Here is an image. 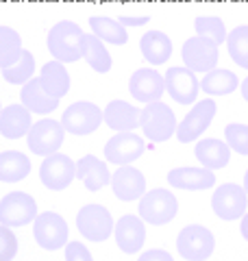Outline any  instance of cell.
Instances as JSON below:
<instances>
[{
	"instance_id": "6da1fadb",
	"label": "cell",
	"mask_w": 248,
	"mask_h": 261,
	"mask_svg": "<svg viewBox=\"0 0 248 261\" xmlns=\"http://www.w3.org/2000/svg\"><path fill=\"white\" fill-rule=\"evenodd\" d=\"M81 37H83V29L77 22L72 20H61L48 31L46 37V46L57 61L61 63H74L83 59L81 55Z\"/></svg>"
},
{
	"instance_id": "7a4b0ae2",
	"label": "cell",
	"mask_w": 248,
	"mask_h": 261,
	"mask_svg": "<svg viewBox=\"0 0 248 261\" xmlns=\"http://www.w3.org/2000/svg\"><path fill=\"white\" fill-rule=\"evenodd\" d=\"M139 122H142L139 126H142V130H144V137L146 140H151V142H155V144L168 142L170 137L177 133L175 111H172L168 105H163L161 100L144 105Z\"/></svg>"
},
{
	"instance_id": "3957f363",
	"label": "cell",
	"mask_w": 248,
	"mask_h": 261,
	"mask_svg": "<svg viewBox=\"0 0 248 261\" xmlns=\"http://www.w3.org/2000/svg\"><path fill=\"white\" fill-rule=\"evenodd\" d=\"M177 214H179V200L168 190L157 187V190L146 192L139 198V218L146 224H153V226L168 224L177 218Z\"/></svg>"
},
{
	"instance_id": "277c9868",
	"label": "cell",
	"mask_w": 248,
	"mask_h": 261,
	"mask_svg": "<svg viewBox=\"0 0 248 261\" xmlns=\"http://www.w3.org/2000/svg\"><path fill=\"white\" fill-rule=\"evenodd\" d=\"M177 250L185 261H207L216 250V238L203 224H187L177 238Z\"/></svg>"
},
{
	"instance_id": "5b68a950",
	"label": "cell",
	"mask_w": 248,
	"mask_h": 261,
	"mask_svg": "<svg viewBox=\"0 0 248 261\" xmlns=\"http://www.w3.org/2000/svg\"><path fill=\"white\" fill-rule=\"evenodd\" d=\"M77 226L85 240L101 244V242H107L113 235L115 222H113L111 211L107 207L98 205V202H89V205H85L79 211Z\"/></svg>"
},
{
	"instance_id": "8992f818",
	"label": "cell",
	"mask_w": 248,
	"mask_h": 261,
	"mask_svg": "<svg viewBox=\"0 0 248 261\" xmlns=\"http://www.w3.org/2000/svg\"><path fill=\"white\" fill-rule=\"evenodd\" d=\"M216 111L218 105L213 98H203V100L194 102V107L187 111V116L177 124V140L181 144H189L198 140L209 128L213 118H216Z\"/></svg>"
},
{
	"instance_id": "52a82bcc",
	"label": "cell",
	"mask_w": 248,
	"mask_h": 261,
	"mask_svg": "<svg viewBox=\"0 0 248 261\" xmlns=\"http://www.w3.org/2000/svg\"><path fill=\"white\" fill-rule=\"evenodd\" d=\"M63 137H65V128L61 126V122L53 118H44L39 122H33L27 142L33 154L48 157V154L59 152V148L63 146Z\"/></svg>"
},
{
	"instance_id": "ba28073f",
	"label": "cell",
	"mask_w": 248,
	"mask_h": 261,
	"mask_svg": "<svg viewBox=\"0 0 248 261\" xmlns=\"http://www.w3.org/2000/svg\"><path fill=\"white\" fill-rule=\"evenodd\" d=\"M33 238L44 250H59L68 244V222L55 211H41L33 220Z\"/></svg>"
},
{
	"instance_id": "9c48e42d",
	"label": "cell",
	"mask_w": 248,
	"mask_h": 261,
	"mask_svg": "<svg viewBox=\"0 0 248 261\" xmlns=\"http://www.w3.org/2000/svg\"><path fill=\"white\" fill-rule=\"evenodd\" d=\"M59 122L65 128V133L89 135L94 130H98V126L103 124V109L89 100H79L63 111Z\"/></svg>"
},
{
	"instance_id": "30bf717a",
	"label": "cell",
	"mask_w": 248,
	"mask_h": 261,
	"mask_svg": "<svg viewBox=\"0 0 248 261\" xmlns=\"http://www.w3.org/2000/svg\"><path fill=\"white\" fill-rule=\"evenodd\" d=\"M37 218V202L27 192H9L0 200V224L27 226Z\"/></svg>"
},
{
	"instance_id": "8fae6325",
	"label": "cell",
	"mask_w": 248,
	"mask_h": 261,
	"mask_svg": "<svg viewBox=\"0 0 248 261\" xmlns=\"http://www.w3.org/2000/svg\"><path fill=\"white\" fill-rule=\"evenodd\" d=\"M218 48L220 46L209 37H203V35L189 37L183 44V48H181L185 68H189L192 72H209L213 68H218V59H220Z\"/></svg>"
},
{
	"instance_id": "7c38bea8",
	"label": "cell",
	"mask_w": 248,
	"mask_h": 261,
	"mask_svg": "<svg viewBox=\"0 0 248 261\" xmlns=\"http://www.w3.org/2000/svg\"><path fill=\"white\" fill-rule=\"evenodd\" d=\"M39 178L48 190L61 192L65 187H70L72 181L77 178V163L63 152L48 154L39 166Z\"/></svg>"
},
{
	"instance_id": "4fadbf2b",
	"label": "cell",
	"mask_w": 248,
	"mask_h": 261,
	"mask_svg": "<svg viewBox=\"0 0 248 261\" xmlns=\"http://www.w3.org/2000/svg\"><path fill=\"white\" fill-rule=\"evenodd\" d=\"M211 209L220 220H239L248 209V194L244 185L225 183L211 196Z\"/></svg>"
},
{
	"instance_id": "5bb4252c",
	"label": "cell",
	"mask_w": 248,
	"mask_h": 261,
	"mask_svg": "<svg viewBox=\"0 0 248 261\" xmlns=\"http://www.w3.org/2000/svg\"><path fill=\"white\" fill-rule=\"evenodd\" d=\"M144 150H146L144 140L133 130L115 133L105 144V157L109 163H115V166H129V163L137 161L144 154Z\"/></svg>"
},
{
	"instance_id": "9a60e30c",
	"label": "cell",
	"mask_w": 248,
	"mask_h": 261,
	"mask_svg": "<svg viewBox=\"0 0 248 261\" xmlns=\"http://www.w3.org/2000/svg\"><path fill=\"white\" fill-rule=\"evenodd\" d=\"M165 92L172 96V100L179 105H194L198 94H201V81L196 79V72L189 68H170L165 72Z\"/></svg>"
},
{
	"instance_id": "2e32d148",
	"label": "cell",
	"mask_w": 248,
	"mask_h": 261,
	"mask_svg": "<svg viewBox=\"0 0 248 261\" xmlns=\"http://www.w3.org/2000/svg\"><path fill=\"white\" fill-rule=\"evenodd\" d=\"M129 92L137 102H157L165 94V81L153 68H139L129 79Z\"/></svg>"
},
{
	"instance_id": "e0dca14e",
	"label": "cell",
	"mask_w": 248,
	"mask_h": 261,
	"mask_svg": "<svg viewBox=\"0 0 248 261\" xmlns=\"http://www.w3.org/2000/svg\"><path fill=\"white\" fill-rule=\"evenodd\" d=\"M115 244L122 252L127 255H135L142 250L146 242V222L139 216H122L113 226Z\"/></svg>"
},
{
	"instance_id": "ac0fdd59",
	"label": "cell",
	"mask_w": 248,
	"mask_h": 261,
	"mask_svg": "<svg viewBox=\"0 0 248 261\" xmlns=\"http://www.w3.org/2000/svg\"><path fill=\"white\" fill-rule=\"evenodd\" d=\"M111 187L115 198L124 202L139 200L146 194V176L131 163L129 166H118V170L111 172Z\"/></svg>"
},
{
	"instance_id": "d6986e66",
	"label": "cell",
	"mask_w": 248,
	"mask_h": 261,
	"mask_svg": "<svg viewBox=\"0 0 248 261\" xmlns=\"http://www.w3.org/2000/svg\"><path fill=\"white\" fill-rule=\"evenodd\" d=\"M168 183L177 190H185V192H203V190H211L216 185V174L209 168H175L168 172Z\"/></svg>"
},
{
	"instance_id": "ffe728a7",
	"label": "cell",
	"mask_w": 248,
	"mask_h": 261,
	"mask_svg": "<svg viewBox=\"0 0 248 261\" xmlns=\"http://www.w3.org/2000/svg\"><path fill=\"white\" fill-rule=\"evenodd\" d=\"M142 109L133 107V105L124 102V100H111L107 107L103 109V122L109 128H113L115 133H122V130H135L142 122Z\"/></svg>"
},
{
	"instance_id": "44dd1931",
	"label": "cell",
	"mask_w": 248,
	"mask_h": 261,
	"mask_svg": "<svg viewBox=\"0 0 248 261\" xmlns=\"http://www.w3.org/2000/svg\"><path fill=\"white\" fill-rule=\"evenodd\" d=\"M77 178L85 185L87 192H98L111 183V172L107 168V161L94 154H85L77 161Z\"/></svg>"
},
{
	"instance_id": "7402d4cb",
	"label": "cell",
	"mask_w": 248,
	"mask_h": 261,
	"mask_svg": "<svg viewBox=\"0 0 248 261\" xmlns=\"http://www.w3.org/2000/svg\"><path fill=\"white\" fill-rule=\"evenodd\" d=\"M33 126L31 111L24 105H7L0 111V135L5 140H20Z\"/></svg>"
},
{
	"instance_id": "603a6c76",
	"label": "cell",
	"mask_w": 248,
	"mask_h": 261,
	"mask_svg": "<svg viewBox=\"0 0 248 261\" xmlns=\"http://www.w3.org/2000/svg\"><path fill=\"white\" fill-rule=\"evenodd\" d=\"M20 102L31 113H37V116H48V113H53L57 107H59V98H53L44 92V87L39 83V76H33L29 83L22 85Z\"/></svg>"
},
{
	"instance_id": "cb8c5ba5",
	"label": "cell",
	"mask_w": 248,
	"mask_h": 261,
	"mask_svg": "<svg viewBox=\"0 0 248 261\" xmlns=\"http://www.w3.org/2000/svg\"><path fill=\"white\" fill-rule=\"evenodd\" d=\"M39 83L44 87V92L53 98H61L70 92V72L65 70V63L61 61H48L41 65V72H39Z\"/></svg>"
},
{
	"instance_id": "d4e9b609",
	"label": "cell",
	"mask_w": 248,
	"mask_h": 261,
	"mask_svg": "<svg viewBox=\"0 0 248 261\" xmlns=\"http://www.w3.org/2000/svg\"><path fill=\"white\" fill-rule=\"evenodd\" d=\"M196 159L201 161L203 168L209 170H220L229 166L231 161V148L227 142L216 140V137H207V140H198L194 148Z\"/></svg>"
},
{
	"instance_id": "484cf974",
	"label": "cell",
	"mask_w": 248,
	"mask_h": 261,
	"mask_svg": "<svg viewBox=\"0 0 248 261\" xmlns=\"http://www.w3.org/2000/svg\"><path fill=\"white\" fill-rule=\"evenodd\" d=\"M81 55L83 59H85L89 63V68H92L94 72H98V74H107V72L111 70L113 65V59L109 50H107V46L103 39H98L94 33L89 35V33H83L81 37Z\"/></svg>"
},
{
	"instance_id": "4316f807",
	"label": "cell",
	"mask_w": 248,
	"mask_h": 261,
	"mask_svg": "<svg viewBox=\"0 0 248 261\" xmlns=\"http://www.w3.org/2000/svg\"><path fill=\"white\" fill-rule=\"evenodd\" d=\"M139 50L151 65H161L172 57V39L163 31H148L139 39Z\"/></svg>"
},
{
	"instance_id": "83f0119b",
	"label": "cell",
	"mask_w": 248,
	"mask_h": 261,
	"mask_svg": "<svg viewBox=\"0 0 248 261\" xmlns=\"http://www.w3.org/2000/svg\"><path fill=\"white\" fill-rule=\"evenodd\" d=\"M31 174V159L20 150L0 152V181L20 183Z\"/></svg>"
},
{
	"instance_id": "f1b7e54d",
	"label": "cell",
	"mask_w": 248,
	"mask_h": 261,
	"mask_svg": "<svg viewBox=\"0 0 248 261\" xmlns=\"http://www.w3.org/2000/svg\"><path fill=\"white\" fill-rule=\"evenodd\" d=\"M239 87V79L235 72L225 70V68H213L205 72L201 81V89L209 96H229Z\"/></svg>"
},
{
	"instance_id": "f546056e",
	"label": "cell",
	"mask_w": 248,
	"mask_h": 261,
	"mask_svg": "<svg viewBox=\"0 0 248 261\" xmlns=\"http://www.w3.org/2000/svg\"><path fill=\"white\" fill-rule=\"evenodd\" d=\"M89 29L92 33L103 39L107 44H113V46H124L129 42V33H127V27L115 20V18H105V15H94L89 18Z\"/></svg>"
},
{
	"instance_id": "4dcf8cb0",
	"label": "cell",
	"mask_w": 248,
	"mask_h": 261,
	"mask_svg": "<svg viewBox=\"0 0 248 261\" xmlns=\"http://www.w3.org/2000/svg\"><path fill=\"white\" fill-rule=\"evenodd\" d=\"M22 55V37L11 27H0V70L9 68Z\"/></svg>"
},
{
	"instance_id": "1f68e13d",
	"label": "cell",
	"mask_w": 248,
	"mask_h": 261,
	"mask_svg": "<svg viewBox=\"0 0 248 261\" xmlns=\"http://www.w3.org/2000/svg\"><path fill=\"white\" fill-rule=\"evenodd\" d=\"M33 72H35V59H33V55L29 50L22 48L20 59L15 63H11L9 68H3L0 74H3V79L7 81V83L22 87L24 83H29V81L33 79Z\"/></svg>"
},
{
	"instance_id": "d6a6232c",
	"label": "cell",
	"mask_w": 248,
	"mask_h": 261,
	"mask_svg": "<svg viewBox=\"0 0 248 261\" xmlns=\"http://www.w3.org/2000/svg\"><path fill=\"white\" fill-rule=\"evenodd\" d=\"M229 46V55L239 68L248 70V24H242V27H235L233 31L227 35Z\"/></svg>"
},
{
	"instance_id": "836d02e7",
	"label": "cell",
	"mask_w": 248,
	"mask_h": 261,
	"mask_svg": "<svg viewBox=\"0 0 248 261\" xmlns=\"http://www.w3.org/2000/svg\"><path fill=\"white\" fill-rule=\"evenodd\" d=\"M194 29H196V35H203V37H209L213 39L218 46L227 42V27L225 22L216 15H201V18L194 20Z\"/></svg>"
},
{
	"instance_id": "e575fe53",
	"label": "cell",
	"mask_w": 248,
	"mask_h": 261,
	"mask_svg": "<svg viewBox=\"0 0 248 261\" xmlns=\"http://www.w3.org/2000/svg\"><path fill=\"white\" fill-rule=\"evenodd\" d=\"M225 142L237 154H248V124L231 122L225 126Z\"/></svg>"
},
{
	"instance_id": "d590c367",
	"label": "cell",
	"mask_w": 248,
	"mask_h": 261,
	"mask_svg": "<svg viewBox=\"0 0 248 261\" xmlns=\"http://www.w3.org/2000/svg\"><path fill=\"white\" fill-rule=\"evenodd\" d=\"M18 255V238L13 228L0 224V261H13Z\"/></svg>"
},
{
	"instance_id": "8d00e7d4",
	"label": "cell",
	"mask_w": 248,
	"mask_h": 261,
	"mask_svg": "<svg viewBox=\"0 0 248 261\" xmlns=\"http://www.w3.org/2000/svg\"><path fill=\"white\" fill-rule=\"evenodd\" d=\"M63 250H65V261H94L89 248L81 242H68Z\"/></svg>"
},
{
	"instance_id": "74e56055",
	"label": "cell",
	"mask_w": 248,
	"mask_h": 261,
	"mask_svg": "<svg viewBox=\"0 0 248 261\" xmlns=\"http://www.w3.org/2000/svg\"><path fill=\"white\" fill-rule=\"evenodd\" d=\"M137 261H175V257H172L168 250L153 248V250H146V252H142V257H139Z\"/></svg>"
},
{
	"instance_id": "f35d334b",
	"label": "cell",
	"mask_w": 248,
	"mask_h": 261,
	"mask_svg": "<svg viewBox=\"0 0 248 261\" xmlns=\"http://www.w3.org/2000/svg\"><path fill=\"white\" fill-rule=\"evenodd\" d=\"M122 27H144V24L151 22V18H146V15H142V18H127V15H122V18H115Z\"/></svg>"
},
{
	"instance_id": "ab89813d",
	"label": "cell",
	"mask_w": 248,
	"mask_h": 261,
	"mask_svg": "<svg viewBox=\"0 0 248 261\" xmlns=\"http://www.w3.org/2000/svg\"><path fill=\"white\" fill-rule=\"evenodd\" d=\"M239 220H242V222H239V233H242V238L248 242V211Z\"/></svg>"
},
{
	"instance_id": "60d3db41",
	"label": "cell",
	"mask_w": 248,
	"mask_h": 261,
	"mask_svg": "<svg viewBox=\"0 0 248 261\" xmlns=\"http://www.w3.org/2000/svg\"><path fill=\"white\" fill-rule=\"evenodd\" d=\"M239 92H242V96H244V100L248 102V76L242 81V83H239Z\"/></svg>"
},
{
	"instance_id": "b9f144b4",
	"label": "cell",
	"mask_w": 248,
	"mask_h": 261,
	"mask_svg": "<svg viewBox=\"0 0 248 261\" xmlns=\"http://www.w3.org/2000/svg\"><path fill=\"white\" fill-rule=\"evenodd\" d=\"M244 190H246V194H248V170H246V174H244Z\"/></svg>"
},
{
	"instance_id": "7bdbcfd3",
	"label": "cell",
	"mask_w": 248,
	"mask_h": 261,
	"mask_svg": "<svg viewBox=\"0 0 248 261\" xmlns=\"http://www.w3.org/2000/svg\"><path fill=\"white\" fill-rule=\"evenodd\" d=\"M0 111H3V105H0Z\"/></svg>"
}]
</instances>
